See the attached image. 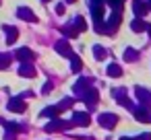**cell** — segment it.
Instances as JSON below:
<instances>
[{
  "mask_svg": "<svg viewBox=\"0 0 151 140\" xmlns=\"http://www.w3.org/2000/svg\"><path fill=\"white\" fill-rule=\"evenodd\" d=\"M58 113H60V111H58V107H56V105H54V107H46V109L42 111V115H44V117H52V119H54Z\"/></svg>",
  "mask_w": 151,
  "mask_h": 140,
  "instance_id": "cell-12",
  "label": "cell"
},
{
  "mask_svg": "<svg viewBox=\"0 0 151 140\" xmlns=\"http://www.w3.org/2000/svg\"><path fill=\"white\" fill-rule=\"evenodd\" d=\"M50 91H52V85H50V82H46V85H44V89H42V93H50Z\"/></svg>",
  "mask_w": 151,
  "mask_h": 140,
  "instance_id": "cell-18",
  "label": "cell"
},
{
  "mask_svg": "<svg viewBox=\"0 0 151 140\" xmlns=\"http://www.w3.org/2000/svg\"><path fill=\"white\" fill-rule=\"evenodd\" d=\"M56 50H58V54H62V56H73L70 52H68V43L66 41H60V43H56Z\"/></svg>",
  "mask_w": 151,
  "mask_h": 140,
  "instance_id": "cell-11",
  "label": "cell"
},
{
  "mask_svg": "<svg viewBox=\"0 0 151 140\" xmlns=\"http://www.w3.org/2000/svg\"><path fill=\"white\" fill-rule=\"evenodd\" d=\"M66 2H75V0H66Z\"/></svg>",
  "mask_w": 151,
  "mask_h": 140,
  "instance_id": "cell-20",
  "label": "cell"
},
{
  "mask_svg": "<svg viewBox=\"0 0 151 140\" xmlns=\"http://www.w3.org/2000/svg\"><path fill=\"white\" fill-rule=\"evenodd\" d=\"M9 109L15 111V113H23V111L27 109V105H25V101H23L21 97H15V99L9 101Z\"/></svg>",
  "mask_w": 151,
  "mask_h": 140,
  "instance_id": "cell-2",
  "label": "cell"
},
{
  "mask_svg": "<svg viewBox=\"0 0 151 140\" xmlns=\"http://www.w3.org/2000/svg\"><path fill=\"white\" fill-rule=\"evenodd\" d=\"M116 122H118V117H116L114 113H101V115H99V124H101L104 128H114Z\"/></svg>",
  "mask_w": 151,
  "mask_h": 140,
  "instance_id": "cell-4",
  "label": "cell"
},
{
  "mask_svg": "<svg viewBox=\"0 0 151 140\" xmlns=\"http://www.w3.org/2000/svg\"><path fill=\"white\" fill-rule=\"evenodd\" d=\"M95 58H97V60H101V58H104V50H101L99 45H95Z\"/></svg>",
  "mask_w": 151,
  "mask_h": 140,
  "instance_id": "cell-17",
  "label": "cell"
},
{
  "mask_svg": "<svg viewBox=\"0 0 151 140\" xmlns=\"http://www.w3.org/2000/svg\"><path fill=\"white\" fill-rule=\"evenodd\" d=\"M56 11H58V13L62 15V13H64V4H58V6H56Z\"/></svg>",
  "mask_w": 151,
  "mask_h": 140,
  "instance_id": "cell-19",
  "label": "cell"
},
{
  "mask_svg": "<svg viewBox=\"0 0 151 140\" xmlns=\"http://www.w3.org/2000/svg\"><path fill=\"white\" fill-rule=\"evenodd\" d=\"M15 58H17L21 64H29V62L33 60V52H31L29 48H21V50L15 52Z\"/></svg>",
  "mask_w": 151,
  "mask_h": 140,
  "instance_id": "cell-1",
  "label": "cell"
},
{
  "mask_svg": "<svg viewBox=\"0 0 151 140\" xmlns=\"http://www.w3.org/2000/svg\"><path fill=\"white\" fill-rule=\"evenodd\" d=\"M2 29H4V33H6V43H9V45H13V43H15V39H17V35H19V31H17V27H11V25H4Z\"/></svg>",
  "mask_w": 151,
  "mask_h": 140,
  "instance_id": "cell-7",
  "label": "cell"
},
{
  "mask_svg": "<svg viewBox=\"0 0 151 140\" xmlns=\"http://www.w3.org/2000/svg\"><path fill=\"white\" fill-rule=\"evenodd\" d=\"M44 2H48V0H44Z\"/></svg>",
  "mask_w": 151,
  "mask_h": 140,
  "instance_id": "cell-21",
  "label": "cell"
},
{
  "mask_svg": "<svg viewBox=\"0 0 151 140\" xmlns=\"http://www.w3.org/2000/svg\"><path fill=\"white\" fill-rule=\"evenodd\" d=\"M73 122H62V119H54L46 126V132H54V130H64V128H70Z\"/></svg>",
  "mask_w": 151,
  "mask_h": 140,
  "instance_id": "cell-5",
  "label": "cell"
},
{
  "mask_svg": "<svg viewBox=\"0 0 151 140\" xmlns=\"http://www.w3.org/2000/svg\"><path fill=\"white\" fill-rule=\"evenodd\" d=\"M19 74L25 76V78H33V76H35V68H33L31 64H21V66H19Z\"/></svg>",
  "mask_w": 151,
  "mask_h": 140,
  "instance_id": "cell-8",
  "label": "cell"
},
{
  "mask_svg": "<svg viewBox=\"0 0 151 140\" xmlns=\"http://www.w3.org/2000/svg\"><path fill=\"white\" fill-rule=\"evenodd\" d=\"M70 64H73L70 68H73L75 72H79V70H81V66H83V64H81V60H79L77 56H70Z\"/></svg>",
  "mask_w": 151,
  "mask_h": 140,
  "instance_id": "cell-15",
  "label": "cell"
},
{
  "mask_svg": "<svg viewBox=\"0 0 151 140\" xmlns=\"http://www.w3.org/2000/svg\"><path fill=\"white\" fill-rule=\"evenodd\" d=\"M17 17H21L23 21H31V23H35L37 19H35V15H33V11L31 9H27V6H19L17 9Z\"/></svg>",
  "mask_w": 151,
  "mask_h": 140,
  "instance_id": "cell-3",
  "label": "cell"
},
{
  "mask_svg": "<svg viewBox=\"0 0 151 140\" xmlns=\"http://www.w3.org/2000/svg\"><path fill=\"white\" fill-rule=\"evenodd\" d=\"M108 74H110V76H120V74H122V68H118V64H110Z\"/></svg>",
  "mask_w": 151,
  "mask_h": 140,
  "instance_id": "cell-14",
  "label": "cell"
},
{
  "mask_svg": "<svg viewBox=\"0 0 151 140\" xmlns=\"http://www.w3.org/2000/svg\"><path fill=\"white\" fill-rule=\"evenodd\" d=\"M89 115L87 113H83V111H77V113H73V126H89Z\"/></svg>",
  "mask_w": 151,
  "mask_h": 140,
  "instance_id": "cell-6",
  "label": "cell"
},
{
  "mask_svg": "<svg viewBox=\"0 0 151 140\" xmlns=\"http://www.w3.org/2000/svg\"><path fill=\"white\" fill-rule=\"evenodd\" d=\"M134 117L141 119V122H151V113L147 109H143V107H137L134 109Z\"/></svg>",
  "mask_w": 151,
  "mask_h": 140,
  "instance_id": "cell-10",
  "label": "cell"
},
{
  "mask_svg": "<svg viewBox=\"0 0 151 140\" xmlns=\"http://www.w3.org/2000/svg\"><path fill=\"white\" fill-rule=\"evenodd\" d=\"M11 64V56L9 54H0V68H6Z\"/></svg>",
  "mask_w": 151,
  "mask_h": 140,
  "instance_id": "cell-16",
  "label": "cell"
},
{
  "mask_svg": "<svg viewBox=\"0 0 151 140\" xmlns=\"http://www.w3.org/2000/svg\"><path fill=\"white\" fill-rule=\"evenodd\" d=\"M83 101L89 105V107H93L95 103H97V93L91 89V91H87V93H83Z\"/></svg>",
  "mask_w": 151,
  "mask_h": 140,
  "instance_id": "cell-9",
  "label": "cell"
},
{
  "mask_svg": "<svg viewBox=\"0 0 151 140\" xmlns=\"http://www.w3.org/2000/svg\"><path fill=\"white\" fill-rule=\"evenodd\" d=\"M0 124H4L9 132H19V130H23V126H19V124H15V122H2V119H0Z\"/></svg>",
  "mask_w": 151,
  "mask_h": 140,
  "instance_id": "cell-13",
  "label": "cell"
}]
</instances>
